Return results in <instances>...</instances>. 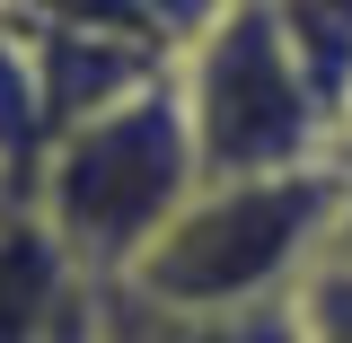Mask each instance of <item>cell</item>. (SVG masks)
I'll return each instance as SVG.
<instances>
[{
  "label": "cell",
  "mask_w": 352,
  "mask_h": 343,
  "mask_svg": "<svg viewBox=\"0 0 352 343\" xmlns=\"http://www.w3.org/2000/svg\"><path fill=\"white\" fill-rule=\"evenodd\" d=\"M80 291L71 256L53 247L36 203H0V343H44Z\"/></svg>",
  "instance_id": "4"
},
{
  "label": "cell",
  "mask_w": 352,
  "mask_h": 343,
  "mask_svg": "<svg viewBox=\"0 0 352 343\" xmlns=\"http://www.w3.org/2000/svg\"><path fill=\"white\" fill-rule=\"evenodd\" d=\"M97 291V343H300L291 300L282 308H229V317H185V308H150L115 291V282H88Z\"/></svg>",
  "instance_id": "5"
},
{
  "label": "cell",
  "mask_w": 352,
  "mask_h": 343,
  "mask_svg": "<svg viewBox=\"0 0 352 343\" xmlns=\"http://www.w3.org/2000/svg\"><path fill=\"white\" fill-rule=\"evenodd\" d=\"M291 326H300V343H352V264L344 256H326L291 291Z\"/></svg>",
  "instance_id": "6"
},
{
  "label": "cell",
  "mask_w": 352,
  "mask_h": 343,
  "mask_svg": "<svg viewBox=\"0 0 352 343\" xmlns=\"http://www.w3.org/2000/svg\"><path fill=\"white\" fill-rule=\"evenodd\" d=\"M335 203H344V159L291 176H229L203 185L185 212L141 247L115 291L185 317H229V308H282L335 247Z\"/></svg>",
  "instance_id": "1"
},
{
  "label": "cell",
  "mask_w": 352,
  "mask_h": 343,
  "mask_svg": "<svg viewBox=\"0 0 352 343\" xmlns=\"http://www.w3.org/2000/svg\"><path fill=\"white\" fill-rule=\"evenodd\" d=\"M335 132H344V159H352V97H344V124H335Z\"/></svg>",
  "instance_id": "8"
},
{
  "label": "cell",
  "mask_w": 352,
  "mask_h": 343,
  "mask_svg": "<svg viewBox=\"0 0 352 343\" xmlns=\"http://www.w3.org/2000/svg\"><path fill=\"white\" fill-rule=\"evenodd\" d=\"M176 97L203 150V185L229 176H291V168H335V106L273 0H229L203 36L176 53Z\"/></svg>",
  "instance_id": "3"
},
{
  "label": "cell",
  "mask_w": 352,
  "mask_h": 343,
  "mask_svg": "<svg viewBox=\"0 0 352 343\" xmlns=\"http://www.w3.org/2000/svg\"><path fill=\"white\" fill-rule=\"evenodd\" d=\"M194 194H203V150H194V124H185V97L168 71V80L132 88L124 106L62 132L27 203L80 282H124L141 264V247Z\"/></svg>",
  "instance_id": "2"
},
{
  "label": "cell",
  "mask_w": 352,
  "mask_h": 343,
  "mask_svg": "<svg viewBox=\"0 0 352 343\" xmlns=\"http://www.w3.org/2000/svg\"><path fill=\"white\" fill-rule=\"evenodd\" d=\"M0 203H18V194H0Z\"/></svg>",
  "instance_id": "9"
},
{
  "label": "cell",
  "mask_w": 352,
  "mask_h": 343,
  "mask_svg": "<svg viewBox=\"0 0 352 343\" xmlns=\"http://www.w3.org/2000/svg\"><path fill=\"white\" fill-rule=\"evenodd\" d=\"M326 256L352 264V159H344V203H335V247H326Z\"/></svg>",
  "instance_id": "7"
}]
</instances>
